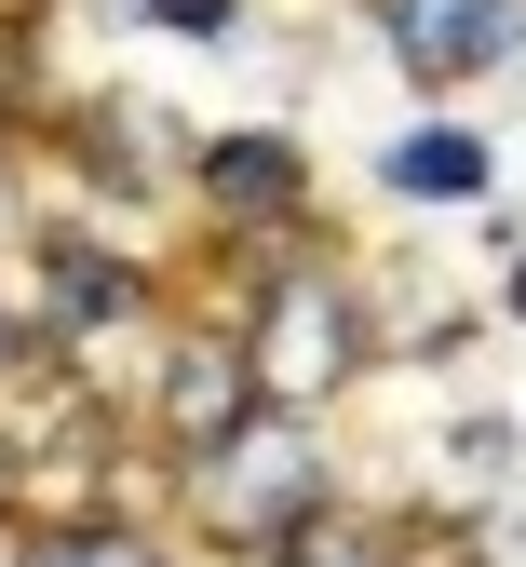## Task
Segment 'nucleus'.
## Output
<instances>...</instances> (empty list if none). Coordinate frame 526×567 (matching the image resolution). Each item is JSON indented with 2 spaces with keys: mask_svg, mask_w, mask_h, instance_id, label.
<instances>
[{
  "mask_svg": "<svg viewBox=\"0 0 526 567\" xmlns=\"http://www.w3.org/2000/svg\"><path fill=\"white\" fill-rule=\"evenodd\" d=\"M513 311H526V270H513Z\"/></svg>",
  "mask_w": 526,
  "mask_h": 567,
  "instance_id": "obj_13",
  "label": "nucleus"
},
{
  "mask_svg": "<svg viewBox=\"0 0 526 567\" xmlns=\"http://www.w3.org/2000/svg\"><path fill=\"white\" fill-rule=\"evenodd\" d=\"M203 176H216V203H230V217H244V203H257V217H297V150H283V135H230Z\"/></svg>",
  "mask_w": 526,
  "mask_h": 567,
  "instance_id": "obj_5",
  "label": "nucleus"
},
{
  "mask_svg": "<svg viewBox=\"0 0 526 567\" xmlns=\"http://www.w3.org/2000/svg\"><path fill=\"white\" fill-rule=\"evenodd\" d=\"M244 338H203V351H176V379H163V419H176V433L189 446H216V433H230V419H244Z\"/></svg>",
  "mask_w": 526,
  "mask_h": 567,
  "instance_id": "obj_4",
  "label": "nucleus"
},
{
  "mask_svg": "<svg viewBox=\"0 0 526 567\" xmlns=\"http://www.w3.org/2000/svg\"><path fill=\"white\" fill-rule=\"evenodd\" d=\"M283 567H379V540H324V527H297Z\"/></svg>",
  "mask_w": 526,
  "mask_h": 567,
  "instance_id": "obj_9",
  "label": "nucleus"
},
{
  "mask_svg": "<svg viewBox=\"0 0 526 567\" xmlns=\"http://www.w3.org/2000/svg\"><path fill=\"white\" fill-rule=\"evenodd\" d=\"M135 14H163V28H189V41H216V28H230V0H135Z\"/></svg>",
  "mask_w": 526,
  "mask_h": 567,
  "instance_id": "obj_10",
  "label": "nucleus"
},
{
  "mask_svg": "<svg viewBox=\"0 0 526 567\" xmlns=\"http://www.w3.org/2000/svg\"><path fill=\"white\" fill-rule=\"evenodd\" d=\"M392 189L460 203V189H486V150H473V135H405V150H392Z\"/></svg>",
  "mask_w": 526,
  "mask_h": 567,
  "instance_id": "obj_6",
  "label": "nucleus"
},
{
  "mask_svg": "<svg viewBox=\"0 0 526 567\" xmlns=\"http://www.w3.org/2000/svg\"><path fill=\"white\" fill-rule=\"evenodd\" d=\"M28 567H163V554H148V540H122V527H54Z\"/></svg>",
  "mask_w": 526,
  "mask_h": 567,
  "instance_id": "obj_7",
  "label": "nucleus"
},
{
  "mask_svg": "<svg viewBox=\"0 0 526 567\" xmlns=\"http://www.w3.org/2000/svg\"><path fill=\"white\" fill-rule=\"evenodd\" d=\"M513 473V419H473V433H445V486H499Z\"/></svg>",
  "mask_w": 526,
  "mask_h": 567,
  "instance_id": "obj_8",
  "label": "nucleus"
},
{
  "mask_svg": "<svg viewBox=\"0 0 526 567\" xmlns=\"http://www.w3.org/2000/svg\"><path fill=\"white\" fill-rule=\"evenodd\" d=\"M0 109H28V14H0Z\"/></svg>",
  "mask_w": 526,
  "mask_h": 567,
  "instance_id": "obj_11",
  "label": "nucleus"
},
{
  "mask_svg": "<svg viewBox=\"0 0 526 567\" xmlns=\"http://www.w3.org/2000/svg\"><path fill=\"white\" fill-rule=\"evenodd\" d=\"M499 567H526V514H513V527H499Z\"/></svg>",
  "mask_w": 526,
  "mask_h": 567,
  "instance_id": "obj_12",
  "label": "nucleus"
},
{
  "mask_svg": "<svg viewBox=\"0 0 526 567\" xmlns=\"http://www.w3.org/2000/svg\"><path fill=\"white\" fill-rule=\"evenodd\" d=\"M244 365H257V392H270V405H324V392L364 365V324H351L338 284H283V298L244 324Z\"/></svg>",
  "mask_w": 526,
  "mask_h": 567,
  "instance_id": "obj_2",
  "label": "nucleus"
},
{
  "mask_svg": "<svg viewBox=\"0 0 526 567\" xmlns=\"http://www.w3.org/2000/svg\"><path fill=\"white\" fill-rule=\"evenodd\" d=\"M526 41V0H392V54L419 82H473Z\"/></svg>",
  "mask_w": 526,
  "mask_h": 567,
  "instance_id": "obj_3",
  "label": "nucleus"
},
{
  "mask_svg": "<svg viewBox=\"0 0 526 567\" xmlns=\"http://www.w3.org/2000/svg\"><path fill=\"white\" fill-rule=\"evenodd\" d=\"M189 486H203V527L216 540H257V554H283L297 527H311V501H324V460H311V433H297V419H230V433L216 446H189Z\"/></svg>",
  "mask_w": 526,
  "mask_h": 567,
  "instance_id": "obj_1",
  "label": "nucleus"
}]
</instances>
